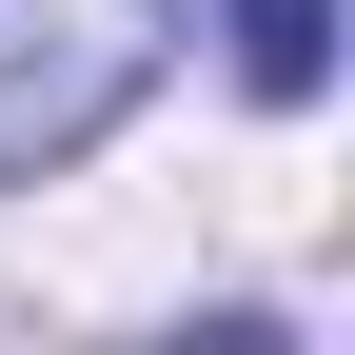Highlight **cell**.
<instances>
[{"label": "cell", "mask_w": 355, "mask_h": 355, "mask_svg": "<svg viewBox=\"0 0 355 355\" xmlns=\"http://www.w3.org/2000/svg\"><path fill=\"white\" fill-rule=\"evenodd\" d=\"M158 40L178 0H0V178H60L79 139H119Z\"/></svg>", "instance_id": "1"}, {"label": "cell", "mask_w": 355, "mask_h": 355, "mask_svg": "<svg viewBox=\"0 0 355 355\" xmlns=\"http://www.w3.org/2000/svg\"><path fill=\"white\" fill-rule=\"evenodd\" d=\"M217 20H237V79L257 99H316L336 79V0H217Z\"/></svg>", "instance_id": "2"}]
</instances>
